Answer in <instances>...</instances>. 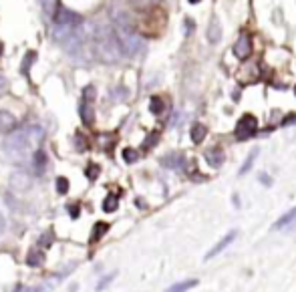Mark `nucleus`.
Returning <instances> with one entry per match:
<instances>
[{
	"label": "nucleus",
	"instance_id": "1",
	"mask_svg": "<svg viewBox=\"0 0 296 292\" xmlns=\"http://www.w3.org/2000/svg\"><path fill=\"white\" fill-rule=\"evenodd\" d=\"M113 20H115V36L119 40V46H121V53L125 57H135L141 48H143V40L139 38V34L135 32L133 28V22L131 18L127 16V12L123 10H117L113 14Z\"/></svg>",
	"mask_w": 296,
	"mask_h": 292
},
{
	"label": "nucleus",
	"instance_id": "2",
	"mask_svg": "<svg viewBox=\"0 0 296 292\" xmlns=\"http://www.w3.org/2000/svg\"><path fill=\"white\" fill-rule=\"evenodd\" d=\"M93 48H95L97 59L107 65L119 63V59L123 57L115 30L111 26H97L93 30Z\"/></svg>",
	"mask_w": 296,
	"mask_h": 292
},
{
	"label": "nucleus",
	"instance_id": "3",
	"mask_svg": "<svg viewBox=\"0 0 296 292\" xmlns=\"http://www.w3.org/2000/svg\"><path fill=\"white\" fill-rule=\"evenodd\" d=\"M30 147L32 145H30V141H28L26 127H14L10 133H6V139H4V143H2L4 153H6L10 159H14V161L26 157V153H28Z\"/></svg>",
	"mask_w": 296,
	"mask_h": 292
},
{
	"label": "nucleus",
	"instance_id": "4",
	"mask_svg": "<svg viewBox=\"0 0 296 292\" xmlns=\"http://www.w3.org/2000/svg\"><path fill=\"white\" fill-rule=\"evenodd\" d=\"M256 131H258V121H256V117L250 115V113H246V115L240 117V121H238V125H236V129H234V135H236L238 141H246V139H250Z\"/></svg>",
	"mask_w": 296,
	"mask_h": 292
},
{
	"label": "nucleus",
	"instance_id": "5",
	"mask_svg": "<svg viewBox=\"0 0 296 292\" xmlns=\"http://www.w3.org/2000/svg\"><path fill=\"white\" fill-rule=\"evenodd\" d=\"M8 185H10V189H14L16 193H24V191H28L30 185H32V175H30L28 171H24V169H16V171L10 175Z\"/></svg>",
	"mask_w": 296,
	"mask_h": 292
},
{
	"label": "nucleus",
	"instance_id": "6",
	"mask_svg": "<svg viewBox=\"0 0 296 292\" xmlns=\"http://www.w3.org/2000/svg\"><path fill=\"white\" fill-rule=\"evenodd\" d=\"M79 30V26H71V24H61V22H53V28H51V36L57 40V42H61V44H67L73 36H75V32Z\"/></svg>",
	"mask_w": 296,
	"mask_h": 292
},
{
	"label": "nucleus",
	"instance_id": "7",
	"mask_svg": "<svg viewBox=\"0 0 296 292\" xmlns=\"http://www.w3.org/2000/svg\"><path fill=\"white\" fill-rule=\"evenodd\" d=\"M53 22H61V24H71V26H83V16H79L77 12L69 10V8H57V12L53 14Z\"/></svg>",
	"mask_w": 296,
	"mask_h": 292
},
{
	"label": "nucleus",
	"instance_id": "8",
	"mask_svg": "<svg viewBox=\"0 0 296 292\" xmlns=\"http://www.w3.org/2000/svg\"><path fill=\"white\" fill-rule=\"evenodd\" d=\"M234 55L238 57V59H248L250 55H252V36L248 34V32H242L240 34V38L236 40V46H234Z\"/></svg>",
	"mask_w": 296,
	"mask_h": 292
},
{
	"label": "nucleus",
	"instance_id": "9",
	"mask_svg": "<svg viewBox=\"0 0 296 292\" xmlns=\"http://www.w3.org/2000/svg\"><path fill=\"white\" fill-rule=\"evenodd\" d=\"M236 236H238V232H236V230H232V232H228V234H226V236H224V238H222V240H220V242H218V244H216V246H214V248H212V250L208 252V256H206V260H210V258H214V256H218V254H220L222 250H226V248H228V246H230V244L234 242V238H236Z\"/></svg>",
	"mask_w": 296,
	"mask_h": 292
},
{
	"label": "nucleus",
	"instance_id": "10",
	"mask_svg": "<svg viewBox=\"0 0 296 292\" xmlns=\"http://www.w3.org/2000/svg\"><path fill=\"white\" fill-rule=\"evenodd\" d=\"M32 169H34V175L44 173V169H46V153L42 149H36L32 153Z\"/></svg>",
	"mask_w": 296,
	"mask_h": 292
},
{
	"label": "nucleus",
	"instance_id": "11",
	"mask_svg": "<svg viewBox=\"0 0 296 292\" xmlns=\"http://www.w3.org/2000/svg\"><path fill=\"white\" fill-rule=\"evenodd\" d=\"M16 127V117L10 111H0V133L6 135Z\"/></svg>",
	"mask_w": 296,
	"mask_h": 292
},
{
	"label": "nucleus",
	"instance_id": "12",
	"mask_svg": "<svg viewBox=\"0 0 296 292\" xmlns=\"http://www.w3.org/2000/svg\"><path fill=\"white\" fill-rule=\"evenodd\" d=\"M81 119H83V123L85 125H93L95 123V109H93V101H83L81 103Z\"/></svg>",
	"mask_w": 296,
	"mask_h": 292
},
{
	"label": "nucleus",
	"instance_id": "13",
	"mask_svg": "<svg viewBox=\"0 0 296 292\" xmlns=\"http://www.w3.org/2000/svg\"><path fill=\"white\" fill-rule=\"evenodd\" d=\"M206 161H208L212 167H220L222 161H224V153H222V149H220V147H212V149H208V151H206Z\"/></svg>",
	"mask_w": 296,
	"mask_h": 292
},
{
	"label": "nucleus",
	"instance_id": "14",
	"mask_svg": "<svg viewBox=\"0 0 296 292\" xmlns=\"http://www.w3.org/2000/svg\"><path fill=\"white\" fill-rule=\"evenodd\" d=\"M220 36H222V26H220V20L214 16L212 22H210V28H208V40L212 44H216L220 40Z\"/></svg>",
	"mask_w": 296,
	"mask_h": 292
},
{
	"label": "nucleus",
	"instance_id": "15",
	"mask_svg": "<svg viewBox=\"0 0 296 292\" xmlns=\"http://www.w3.org/2000/svg\"><path fill=\"white\" fill-rule=\"evenodd\" d=\"M189 135H191V141H193V143H202V141L206 139V135H208V129H206V125L195 123V125L191 127V131H189Z\"/></svg>",
	"mask_w": 296,
	"mask_h": 292
},
{
	"label": "nucleus",
	"instance_id": "16",
	"mask_svg": "<svg viewBox=\"0 0 296 292\" xmlns=\"http://www.w3.org/2000/svg\"><path fill=\"white\" fill-rule=\"evenodd\" d=\"M294 220H296V208H294V210H290V212H286V214H284V216H282V218H280V220H278V222L274 224V230H282V228H288V226H290V224H292Z\"/></svg>",
	"mask_w": 296,
	"mask_h": 292
},
{
	"label": "nucleus",
	"instance_id": "17",
	"mask_svg": "<svg viewBox=\"0 0 296 292\" xmlns=\"http://www.w3.org/2000/svg\"><path fill=\"white\" fill-rule=\"evenodd\" d=\"M109 232V224H105V222H101V224H95L93 226V232H91V242H97V240H101L105 234Z\"/></svg>",
	"mask_w": 296,
	"mask_h": 292
},
{
	"label": "nucleus",
	"instance_id": "18",
	"mask_svg": "<svg viewBox=\"0 0 296 292\" xmlns=\"http://www.w3.org/2000/svg\"><path fill=\"white\" fill-rule=\"evenodd\" d=\"M26 264H28V266H42V264H44V254H42L40 250H32V252H28V256H26Z\"/></svg>",
	"mask_w": 296,
	"mask_h": 292
},
{
	"label": "nucleus",
	"instance_id": "19",
	"mask_svg": "<svg viewBox=\"0 0 296 292\" xmlns=\"http://www.w3.org/2000/svg\"><path fill=\"white\" fill-rule=\"evenodd\" d=\"M149 109H151V113H153V115L163 113V109H165L163 99H161V97H151V101H149Z\"/></svg>",
	"mask_w": 296,
	"mask_h": 292
},
{
	"label": "nucleus",
	"instance_id": "20",
	"mask_svg": "<svg viewBox=\"0 0 296 292\" xmlns=\"http://www.w3.org/2000/svg\"><path fill=\"white\" fill-rule=\"evenodd\" d=\"M40 6H42L46 16H53L57 12V8H59V0H40Z\"/></svg>",
	"mask_w": 296,
	"mask_h": 292
},
{
	"label": "nucleus",
	"instance_id": "21",
	"mask_svg": "<svg viewBox=\"0 0 296 292\" xmlns=\"http://www.w3.org/2000/svg\"><path fill=\"white\" fill-rule=\"evenodd\" d=\"M193 286H198V280H185V282H177V284H173V286H169V292L189 290V288H193Z\"/></svg>",
	"mask_w": 296,
	"mask_h": 292
},
{
	"label": "nucleus",
	"instance_id": "22",
	"mask_svg": "<svg viewBox=\"0 0 296 292\" xmlns=\"http://www.w3.org/2000/svg\"><path fill=\"white\" fill-rule=\"evenodd\" d=\"M117 204H119V200L111 193V196L105 198V202H103V210H105L107 214H109V212H115V210H117Z\"/></svg>",
	"mask_w": 296,
	"mask_h": 292
},
{
	"label": "nucleus",
	"instance_id": "23",
	"mask_svg": "<svg viewBox=\"0 0 296 292\" xmlns=\"http://www.w3.org/2000/svg\"><path fill=\"white\" fill-rule=\"evenodd\" d=\"M161 163H163V165H167V167H179V165L183 163V159H181L179 155H167Z\"/></svg>",
	"mask_w": 296,
	"mask_h": 292
},
{
	"label": "nucleus",
	"instance_id": "24",
	"mask_svg": "<svg viewBox=\"0 0 296 292\" xmlns=\"http://www.w3.org/2000/svg\"><path fill=\"white\" fill-rule=\"evenodd\" d=\"M34 61H36V53H32V51H30V53H26L24 63H22V69H20V71H22L24 75H28V67H30Z\"/></svg>",
	"mask_w": 296,
	"mask_h": 292
},
{
	"label": "nucleus",
	"instance_id": "25",
	"mask_svg": "<svg viewBox=\"0 0 296 292\" xmlns=\"http://www.w3.org/2000/svg\"><path fill=\"white\" fill-rule=\"evenodd\" d=\"M123 157H125L127 163H135L137 157H139V153H137L135 149H129V147H127V149H123Z\"/></svg>",
	"mask_w": 296,
	"mask_h": 292
},
{
	"label": "nucleus",
	"instance_id": "26",
	"mask_svg": "<svg viewBox=\"0 0 296 292\" xmlns=\"http://www.w3.org/2000/svg\"><path fill=\"white\" fill-rule=\"evenodd\" d=\"M256 155H258V149H254V151H252V153L248 155V159H246V163H244V165H242V169H240V173H242V175H244V173H246V171H248V169L252 167V163H254V159H256Z\"/></svg>",
	"mask_w": 296,
	"mask_h": 292
},
{
	"label": "nucleus",
	"instance_id": "27",
	"mask_svg": "<svg viewBox=\"0 0 296 292\" xmlns=\"http://www.w3.org/2000/svg\"><path fill=\"white\" fill-rule=\"evenodd\" d=\"M57 191L59 193H67L69 191V179L67 177H57Z\"/></svg>",
	"mask_w": 296,
	"mask_h": 292
},
{
	"label": "nucleus",
	"instance_id": "28",
	"mask_svg": "<svg viewBox=\"0 0 296 292\" xmlns=\"http://www.w3.org/2000/svg\"><path fill=\"white\" fill-rule=\"evenodd\" d=\"M95 99V89L93 87H85L83 89V101H93Z\"/></svg>",
	"mask_w": 296,
	"mask_h": 292
},
{
	"label": "nucleus",
	"instance_id": "29",
	"mask_svg": "<svg viewBox=\"0 0 296 292\" xmlns=\"http://www.w3.org/2000/svg\"><path fill=\"white\" fill-rule=\"evenodd\" d=\"M87 175H89V179H95V177L99 175V165H95V163H91V165L87 167Z\"/></svg>",
	"mask_w": 296,
	"mask_h": 292
},
{
	"label": "nucleus",
	"instance_id": "30",
	"mask_svg": "<svg viewBox=\"0 0 296 292\" xmlns=\"http://www.w3.org/2000/svg\"><path fill=\"white\" fill-rule=\"evenodd\" d=\"M51 244H53V236L44 234V236H42V240H40V246H51Z\"/></svg>",
	"mask_w": 296,
	"mask_h": 292
},
{
	"label": "nucleus",
	"instance_id": "31",
	"mask_svg": "<svg viewBox=\"0 0 296 292\" xmlns=\"http://www.w3.org/2000/svg\"><path fill=\"white\" fill-rule=\"evenodd\" d=\"M6 230V218L0 214V236H2V232Z\"/></svg>",
	"mask_w": 296,
	"mask_h": 292
},
{
	"label": "nucleus",
	"instance_id": "32",
	"mask_svg": "<svg viewBox=\"0 0 296 292\" xmlns=\"http://www.w3.org/2000/svg\"><path fill=\"white\" fill-rule=\"evenodd\" d=\"M6 91V79L4 77H0V97H2V93Z\"/></svg>",
	"mask_w": 296,
	"mask_h": 292
},
{
	"label": "nucleus",
	"instance_id": "33",
	"mask_svg": "<svg viewBox=\"0 0 296 292\" xmlns=\"http://www.w3.org/2000/svg\"><path fill=\"white\" fill-rule=\"evenodd\" d=\"M260 181H262V183H268V185L272 183V179H270V177H266V175H260Z\"/></svg>",
	"mask_w": 296,
	"mask_h": 292
},
{
	"label": "nucleus",
	"instance_id": "34",
	"mask_svg": "<svg viewBox=\"0 0 296 292\" xmlns=\"http://www.w3.org/2000/svg\"><path fill=\"white\" fill-rule=\"evenodd\" d=\"M77 214H79V210L73 206V208H71V216H73V218H77Z\"/></svg>",
	"mask_w": 296,
	"mask_h": 292
},
{
	"label": "nucleus",
	"instance_id": "35",
	"mask_svg": "<svg viewBox=\"0 0 296 292\" xmlns=\"http://www.w3.org/2000/svg\"><path fill=\"white\" fill-rule=\"evenodd\" d=\"M131 2H135V4H145V2H149V0H131Z\"/></svg>",
	"mask_w": 296,
	"mask_h": 292
},
{
	"label": "nucleus",
	"instance_id": "36",
	"mask_svg": "<svg viewBox=\"0 0 296 292\" xmlns=\"http://www.w3.org/2000/svg\"><path fill=\"white\" fill-rule=\"evenodd\" d=\"M189 2H191V4H198V2H200V0H189Z\"/></svg>",
	"mask_w": 296,
	"mask_h": 292
},
{
	"label": "nucleus",
	"instance_id": "37",
	"mask_svg": "<svg viewBox=\"0 0 296 292\" xmlns=\"http://www.w3.org/2000/svg\"><path fill=\"white\" fill-rule=\"evenodd\" d=\"M294 93H296V87H294Z\"/></svg>",
	"mask_w": 296,
	"mask_h": 292
}]
</instances>
